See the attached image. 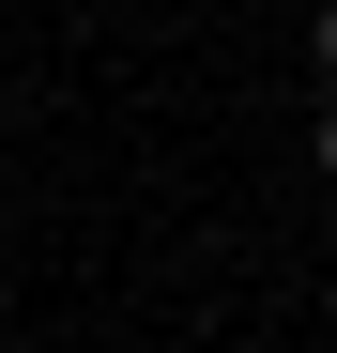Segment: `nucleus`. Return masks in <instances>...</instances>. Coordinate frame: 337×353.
I'll return each mask as SVG.
<instances>
[{
    "instance_id": "obj_2",
    "label": "nucleus",
    "mask_w": 337,
    "mask_h": 353,
    "mask_svg": "<svg viewBox=\"0 0 337 353\" xmlns=\"http://www.w3.org/2000/svg\"><path fill=\"white\" fill-rule=\"evenodd\" d=\"M322 185H337V108H322Z\"/></svg>"
},
{
    "instance_id": "obj_1",
    "label": "nucleus",
    "mask_w": 337,
    "mask_h": 353,
    "mask_svg": "<svg viewBox=\"0 0 337 353\" xmlns=\"http://www.w3.org/2000/svg\"><path fill=\"white\" fill-rule=\"evenodd\" d=\"M307 46H322V77H337V0H322V31H307Z\"/></svg>"
}]
</instances>
